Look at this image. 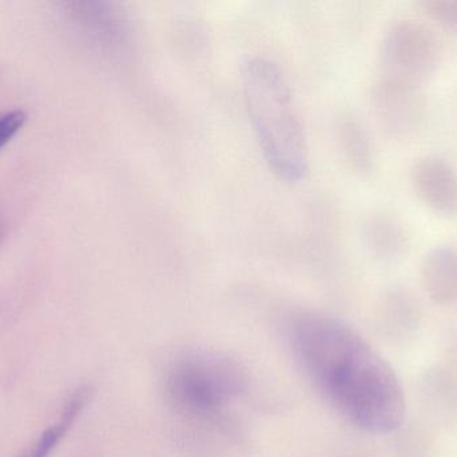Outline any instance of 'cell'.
Returning <instances> with one entry per match:
<instances>
[{
  "label": "cell",
  "instance_id": "1",
  "mask_svg": "<svg viewBox=\"0 0 457 457\" xmlns=\"http://www.w3.org/2000/svg\"><path fill=\"white\" fill-rule=\"evenodd\" d=\"M287 340L306 377L351 426L394 435L407 421L404 386L392 365L343 319L300 310L287 319Z\"/></svg>",
  "mask_w": 457,
  "mask_h": 457
},
{
  "label": "cell",
  "instance_id": "2",
  "mask_svg": "<svg viewBox=\"0 0 457 457\" xmlns=\"http://www.w3.org/2000/svg\"><path fill=\"white\" fill-rule=\"evenodd\" d=\"M245 107L265 163L285 182L308 172V145L289 82L281 67L265 56L242 66Z\"/></svg>",
  "mask_w": 457,
  "mask_h": 457
},
{
  "label": "cell",
  "instance_id": "3",
  "mask_svg": "<svg viewBox=\"0 0 457 457\" xmlns=\"http://www.w3.org/2000/svg\"><path fill=\"white\" fill-rule=\"evenodd\" d=\"M177 410L200 419H213L246 388L238 364L213 351H192L171 361L165 381Z\"/></svg>",
  "mask_w": 457,
  "mask_h": 457
},
{
  "label": "cell",
  "instance_id": "4",
  "mask_svg": "<svg viewBox=\"0 0 457 457\" xmlns=\"http://www.w3.org/2000/svg\"><path fill=\"white\" fill-rule=\"evenodd\" d=\"M443 55L442 40L432 27L419 19H396L381 40L383 75L418 85H423L437 72Z\"/></svg>",
  "mask_w": 457,
  "mask_h": 457
},
{
  "label": "cell",
  "instance_id": "5",
  "mask_svg": "<svg viewBox=\"0 0 457 457\" xmlns=\"http://www.w3.org/2000/svg\"><path fill=\"white\" fill-rule=\"evenodd\" d=\"M372 99L378 126L395 144H411L423 133L428 105L421 85L383 75L373 89Z\"/></svg>",
  "mask_w": 457,
  "mask_h": 457
},
{
  "label": "cell",
  "instance_id": "6",
  "mask_svg": "<svg viewBox=\"0 0 457 457\" xmlns=\"http://www.w3.org/2000/svg\"><path fill=\"white\" fill-rule=\"evenodd\" d=\"M413 193L432 214L445 219L457 216V171L439 156H424L410 172Z\"/></svg>",
  "mask_w": 457,
  "mask_h": 457
},
{
  "label": "cell",
  "instance_id": "7",
  "mask_svg": "<svg viewBox=\"0 0 457 457\" xmlns=\"http://www.w3.org/2000/svg\"><path fill=\"white\" fill-rule=\"evenodd\" d=\"M419 399L437 423L457 424V367L448 362L428 368L418 383Z\"/></svg>",
  "mask_w": 457,
  "mask_h": 457
},
{
  "label": "cell",
  "instance_id": "8",
  "mask_svg": "<svg viewBox=\"0 0 457 457\" xmlns=\"http://www.w3.org/2000/svg\"><path fill=\"white\" fill-rule=\"evenodd\" d=\"M420 282L432 303L442 308L456 306V250L447 244H440L429 250L421 260Z\"/></svg>",
  "mask_w": 457,
  "mask_h": 457
},
{
  "label": "cell",
  "instance_id": "9",
  "mask_svg": "<svg viewBox=\"0 0 457 457\" xmlns=\"http://www.w3.org/2000/svg\"><path fill=\"white\" fill-rule=\"evenodd\" d=\"M365 241L370 251L384 262H397L411 250L410 228L402 217L391 211H376L364 225Z\"/></svg>",
  "mask_w": 457,
  "mask_h": 457
},
{
  "label": "cell",
  "instance_id": "10",
  "mask_svg": "<svg viewBox=\"0 0 457 457\" xmlns=\"http://www.w3.org/2000/svg\"><path fill=\"white\" fill-rule=\"evenodd\" d=\"M423 310L418 298L403 286L389 289L383 300V321L389 337L400 346L418 337Z\"/></svg>",
  "mask_w": 457,
  "mask_h": 457
},
{
  "label": "cell",
  "instance_id": "11",
  "mask_svg": "<svg viewBox=\"0 0 457 457\" xmlns=\"http://www.w3.org/2000/svg\"><path fill=\"white\" fill-rule=\"evenodd\" d=\"M394 436L397 457H437L436 439L423 423L405 421Z\"/></svg>",
  "mask_w": 457,
  "mask_h": 457
},
{
  "label": "cell",
  "instance_id": "12",
  "mask_svg": "<svg viewBox=\"0 0 457 457\" xmlns=\"http://www.w3.org/2000/svg\"><path fill=\"white\" fill-rule=\"evenodd\" d=\"M86 402H87L86 392L80 391L75 396H72V399L67 404L66 410H64L63 415H62L61 420L42 435V437L35 444L34 450L26 457H47L50 455L51 451L61 442L62 437L66 435L70 427L77 420L78 416L80 415L83 407H85Z\"/></svg>",
  "mask_w": 457,
  "mask_h": 457
},
{
  "label": "cell",
  "instance_id": "13",
  "mask_svg": "<svg viewBox=\"0 0 457 457\" xmlns=\"http://www.w3.org/2000/svg\"><path fill=\"white\" fill-rule=\"evenodd\" d=\"M344 147L346 157L357 172H370L373 164V152L370 137L356 121H349L344 128Z\"/></svg>",
  "mask_w": 457,
  "mask_h": 457
},
{
  "label": "cell",
  "instance_id": "14",
  "mask_svg": "<svg viewBox=\"0 0 457 457\" xmlns=\"http://www.w3.org/2000/svg\"><path fill=\"white\" fill-rule=\"evenodd\" d=\"M416 7L443 29L457 34V0H420Z\"/></svg>",
  "mask_w": 457,
  "mask_h": 457
},
{
  "label": "cell",
  "instance_id": "15",
  "mask_svg": "<svg viewBox=\"0 0 457 457\" xmlns=\"http://www.w3.org/2000/svg\"><path fill=\"white\" fill-rule=\"evenodd\" d=\"M26 120V113L21 110H12L0 114V149L19 133Z\"/></svg>",
  "mask_w": 457,
  "mask_h": 457
}]
</instances>
